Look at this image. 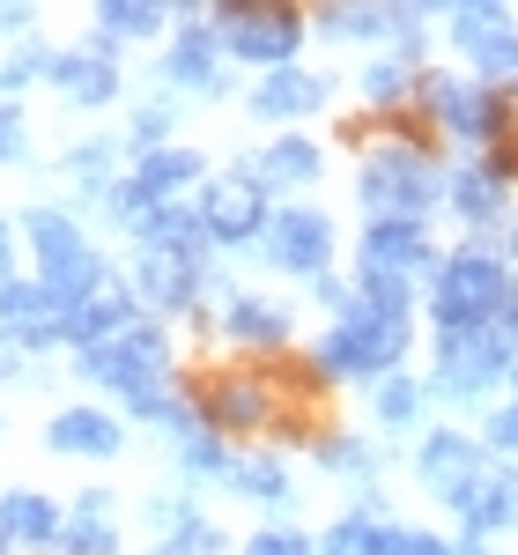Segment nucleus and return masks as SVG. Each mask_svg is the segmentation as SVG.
<instances>
[{
  "label": "nucleus",
  "mask_w": 518,
  "mask_h": 555,
  "mask_svg": "<svg viewBox=\"0 0 518 555\" xmlns=\"http://www.w3.org/2000/svg\"><path fill=\"white\" fill-rule=\"evenodd\" d=\"M178 452H185V474H193V481H237V460L222 452L216 429H185Z\"/></svg>",
  "instance_id": "28"
},
{
  "label": "nucleus",
  "mask_w": 518,
  "mask_h": 555,
  "mask_svg": "<svg viewBox=\"0 0 518 555\" xmlns=\"http://www.w3.org/2000/svg\"><path fill=\"white\" fill-rule=\"evenodd\" d=\"M363 274L371 282H437V259H430V230L423 222H371L363 230Z\"/></svg>",
  "instance_id": "11"
},
{
  "label": "nucleus",
  "mask_w": 518,
  "mask_h": 555,
  "mask_svg": "<svg viewBox=\"0 0 518 555\" xmlns=\"http://www.w3.org/2000/svg\"><path fill=\"white\" fill-rule=\"evenodd\" d=\"M44 82H60L67 96H75V104H112V89H119V67H112V52H60Z\"/></svg>",
  "instance_id": "22"
},
{
  "label": "nucleus",
  "mask_w": 518,
  "mask_h": 555,
  "mask_svg": "<svg viewBox=\"0 0 518 555\" xmlns=\"http://www.w3.org/2000/svg\"><path fill=\"white\" fill-rule=\"evenodd\" d=\"M400 89H407V67H400V60H378V67L363 75V96H371V104H392Z\"/></svg>",
  "instance_id": "39"
},
{
  "label": "nucleus",
  "mask_w": 518,
  "mask_h": 555,
  "mask_svg": "<svg viewBox=\"0 0 518 555\" xmlns=\"http://www.w3.org/2000/svg\"><path fill=\"white\" fill-rule=\"evenodd\" d=\"M355 193H363L371 222H423V208L444 193V178H437V164L415 149V141H386V149L363 156Z\"/></svg>",
  "instance_id": "2"
},
{
  "label": "nucleus",
  "mask_w": 518,
  "mask_h": 555,
  "mask_svg": "<svg viewBox=\"0 0 518 555\" xmlns=\"http://www.w3.org/2000/svg\"><path fill=\"white\" fill-rule=\"evenodd\" d=\"M208 30L230 60H252V67H297V44H303V15L297 8H216Z\"/></svg>",
  "instance_id": "5"
},
{
  "label": "nucleus",
  "mask_w": 518,
  "mask_h": 555,
  "mask_svg": "<svg viewBox=\"0 0 518 555\" xmlns=\"http://www.w3.org/2000/svg\"><path fill=\"white\" fill-rule=\"evenodd\" d=\"M511 253H518V230H511Z\"/></svg>",
  "instance_id": "46"
},
{
  "label": "nucleus",
  "mask_w": 518,
  "mask_h": 555,
  "mask_svg": "<svg viewBox=\"0 0 518 555\" xmlns=\"http://www.w3.org/2000/svg\"><path fill=\"white\" fill-rule=\"evenodd\" d=\"M237 496H252V504H289V474L267 467V460H237V481H230Z\"/></svg>",
  "instance_id": "32"
},
{
  "label": "nucleus",
  "mask_w": 518,
  "mask_h": 555,
  "mask_svg": "<svg viewBox=\"0 0 518 555\" xmlns=\"http://www.w3.org/2000/svg\"><path fill=\"white\" fill-rule=\"evenodd\" d=\"M67 171L82 178L89 193H104V171H112V141H82V149L67 156Z\"/></svg>",
  "instance_id": "37"
},
{
  "label": "nucleus",
  "mask_w": 518,
  "mask_h": 555,
  "mask_svg": "<svg viewBox=\"0 0 518 555\" xmlns=\"http://www.w3.org/2000/svg\"><path fill=\"white\" fill-rule=\"evenodd\" d=\"M489 444H504V452H518V378H511V400L489 415Z\"/></svg>",
  "instance_id": "40"
},
{
  "label": "nucleus",
  "mask_w": 518,
  "mask_h": 555,
  "mask_svg": "<svg viewBox=\"0 0 518 555\" xmlns=\"http://www.w3.org/2000/svg\"><path fill=\"white\" fill-rule=\"evenodd\" d=\"M452 512H459V526H467L475 541H481V533H496V526H518V467H489Z\"/></svg>",
  "instance_id": "16"
},
{
  "label": "nucleus",
  "mask_w": 518,
  "mask_h": 555,
  "mask_svg": "<svg viewBox=\"0 0 518 555\" xmlns=\"http://www.w3.org/2000/svg\"><path fill=\"white\" fill-rule=\"evenodd\" d=\"M504 371H511V341H504L496 326H481V334H444V341H437V392H444V400H481Z\"/></svg>",
  "instance_id": "6"
},
{
  "label": "nucleus",
  "mask_w": 518,
  "mask_h": 555,
  "mask_svg": "<svg viewBox=\"0 0 518 555\" xmlns=\"http://www.w3.org/2000/svg\"><path fill=\"white\" fill-rule=\"evenodd\" d=\"M326 89L334 82L311 75V67H274V75L252 89V119H274V127H282V119H311V112L326 104Z\"/></svg>",
  "instance_id": "14"
},
{
  "label": "nucleus",
  "mask_w": 518,
  "mask_h": 555,
  "mask_svg": "<svg viewBox=\"0 0 518 555\" xmlns=\"http://www.w3.org/2000/svg\"><path fill=\"white\" fill-rule=\"evenodd\" d=\"M245 555H319L311 541H303L297 526H267V533H252V548Z\"/></svg>",
  "instance_id": "38"
},
{
  "label": "nucleus",
  "mask_w": 518,
  "mask_h": 555,
  "mask_svg": "<svg viewBox=\"0 0 518 555\" xmlns=\"http://www.w3.org/2000/svg\"><path fill=\"white\" fill-rule=\"evenodd\" d=\"M164 82L200 89V96H222V44L208 23H185V38L164 52Z\"/></svg>",
  "instance_id": "15"
},
{
  "label": "nucleus",
  "mask_w": 518,
  "mask_h": 555,
  "mask_svg": "<svg viewBox=\"0 0 518 555\" xmlns=\"http://www.w3.org/2000/svg\"><path fill=\"white\" fill-rule=\"evenodd\" d=\"M504 178H511V164H475V171L452 178L444 193H452V208L467 215V222H481V230H489V222L504 215Z\"/></svg>",
  "instance_id": "25"
},
{
  "label": "nucleus",
  "mask_w": 518,
  "mask_h": 555,
  "mask_svg": "<svg viewBox=\"0 0 518 555\" xmlns=\"http://www.w3.org/2000/svg\"><path fill=\"white\" fill-rule=\"evenodd\" d=\"M415 474H423V489H430V496L459 504L481 474H489V452H481V437H467V429H430V437H423V452H415Z\"/></svg>",
  "instance_id": "10"
},
{
  "label": "nucleus",
  "mask_w": 518,
  "mask_h": 555,
  "mask_svg": "<svg viewBox=\"0 0 518 555\" xmlns=\"http://www.w3.org/2000/svg\"><path fill=\"white\" fill-rule=\"evenodd\" d=\"M267 400H274V392H267V385L259 378H222L216 392H208V429H259L267 423Z\"/></svg>",
  "instance_id": "24"
},
{
  "label": "nucleus",
  "mask_w": 518,
  "mask_h": 555,
  "mask_svg": "<svg viewBox=\"0 0 518 555\" xmlns=\"http://www.w3.org/2000/svg\"><path fill=\"white\" fill-rule=\"evenodd\" d=\"M326 38H386V8H319Z\"/></svg>",
  "instance_id": "33"
},
{
  "label": "nucleus",
  "mask_w": 518,
  "mask_h": 555,
  "mask_svg": "<svg viewBox=\"0 0 518 555\" xmlns=\"http://www.w3.org/2000/svg\"><path fill=\"white\" fill-rule=\"evenodd\" d=\"M222 334L245 341V348H282V341H289V311H282V304H259V297H230Z\"/></svg>",
  "instance_id": "26"
},
{
  "label": "nucleus",
  "mask_w": 518,
  "mask_h": 555,
  "mask_svg": "<svg viewBox=\"0 0 518 555\" xmlns=\"http://www.w3.org/2000/svg\"><path fill=\"white\" fill-rule=\"evenodd\" d=\"M259 253L274 274H319L326 259H334V222L319 208H282L267 222V237H259Z\"/></svg>",
  "instance_id": "9"
},
{
  "label": "nucleus",
  "mask_w": 518,
  "mask_h": 555,
  "mask_svg": "<svg viewBox=\"0 0 518 555\" xmlns=\"http://www.w3.org/2000/svg\"><path fill=\"white\" fill-rule=\"evenodd\" d=\"M423 96H430L437 127L452 133V141H496V127H504V104L475 82H444L437 75V82H423Z\"/></svg>",
  "instance_id": "13"
},
{
  "label": "nucleus",
  "mask_w": 518,
  "mask_h": 555,
  "mask_svg": "<svg viewBox=\"0 0 518 555\" xmlns=\"http://www.w3.org/2000/svg\"><path fill=\"white\" fill-rule=\"evenodd\" d=\"M496 334H504V341L518 348V289H511V304H504V319H496Z\"/></svg>",
  "instance_id": "43"
},
{
  "label": "nucleus",
  "mask_w": 518,
  "mask_h": 555,
  "mask_svg": "<svg viewBox=\"0 0 518 555\" xmlns=\"http://www.w3.org/2000/svg\"><path fill=\"white\" fill-rule=\"evenodd\" d=\"M0 555H8V526H0Z\"/></svg>",
  "instance_id": "45"
},
{
  "label": "nucleus",
  "mask_w": 518,
  "mask_h": 555,
  "mask_svg": "<svg viewBox=\"0 0 518 555\" xmlns=\"http://www.w3.org/2000/svg\"><path fill=\"white\" fill-rule=\"evenodd\" d=\"M400 356H407V311H386V304H371L355 289L341 326L319 341V371L326 378H392Z\"/></svg>",
  "instance_id": "1"
},
{
  "label": "nucleus",
  "mask_w": 518,
  "mask_h": 555,
  "mask_svg": "<svg viewBox=\"0 0 518 555\" xmlns=\"http://www.w3.org/2000/svg\"><path fill=\"white\" fill-rule=\"evenodd\" d=\"M127 326H133V289H119V282L67 311V341L75 348H104L112 334H127Z\"/></svg>",
  "instance_id": "20"
},
{
  "label": "nucleus",
  "mask_w": 518,
  "mask_h": 555,
  "mask_svg": "<svg viewBox=\"0 0 518 555\" xmlns=\"http://www.w3.org/2000/svg\"><path fill=\"white\" fill-rule=\"evenodd\" d=\"M326 467L348 474V481H371V474H378V460H371V444H355V437H334V444H326Z\"/></svg>",
  "instance_id": "36"
},
{
  "label": "nucleus",
  "mask_w": 518,
  "mask_h": 555,
  "mask_svg": "<svg viewBox=\"0 0 518 555\" xmlns=\"http://www.w3.org/2000/svg\"><path fill=\"white\" fill-rule=\"evenodd\" d=\"M200 222H208V245H252L267 237V178L252 171H222L208 178V193H200Z\"/></svg>",
  "instance_id": "7"
},
{
  "label": "nucleus",
  "mask_w": 518,
  "mask_h": 555,
  "mask_svg": "<svg viewBox=\"0 0 518 555\" xmlns=\"http://www.w3.org/2000/svg\"><path fill=\"white\" fill-rule=\"evenodd\" d=\"M193 178H200V156H193V149H148L127 193L141 201V208H171V193H185Z\"/></svg>",
  "instance_id": "18"
},
{
  "label": "nucleus",
  "mask_w": 518,
  "mask_h": 555,
  "mask_svg": "<svg viewBox=\"0 0 518 555\" xmlns=\"http://www.w3.org/2000/svg\"><path fill=\"white\" fill-rule=\"evenodd\" d=\"M44 444L52 452H75V460H112L119 452V423L104 408H67V415H52Z\"/></svg>",
  "instance_id": "19"
},
{
  "label": "nucleus",
  "mask_w": 518,
  "mask_h": 555,
  "mask_svg": "<svg viewBox=\"0 0 518 555\" xmlns=\"http://www.w3.org/2000/svg\"><path fill=\"white\" fill-rule=\"evenodd\" d=\"M23 230H30V253H38V267H44V274H38L44 297L60 304V311H75V304H89L96 289H112V267L89 253V237L60 208H38Z\"/></svg>",
  "instance_id": "3"
},
{
  "label": "nucleus",
  "mask_w": 518,
  "mask_h": 555,
  "mask_svg": "<svg viewBox=\"0 0 518 555\" xmlns=\"http://www.w3.org/2000/svg\"><path fill=\"white\" fill-rule=\"evenodd\" d=\"M252 171L282 178V185H311V178H319V149H311V141H297V133H282V141H274V149L252 164Z\"/></svg>",
  "instance_id": "29"
},
{
  "label": "nucleus",
  "mask_w": 518,
  "mask_h": 555,
  "mask_svg": "<svg viewBox=\"0 0 518 555\" xmlns=\"http://www.w3.org/2000/svg\"><path fill=\"white\" fill-rule=\"evenodd\" d=\"M96 30H112V38H148V30H164V8H148V0H104V8H96Z\"/></svg>",
  "instance_id": "31"
},
{
  "label": "nucleus",
  "mask_w": 518,
  "mask_h": 555,
  "mask_svg": "<svg viewBox=\"0 0 518 555\" xmlns=\"http://www.w3.org/2000/svg\"><path fill=\"white\" fill-rule=\"evenodd\" d=\"M15 156H23V112L0 104V164H15Z\"/></svg>",
  "instance_id": "42"
},
{
  "label": "nucleus",
  "mask_w": 518,
  "mask_h": 555,
  "mask_svg": "<svg viewBox=\"0 0 518 555\" xmlns=\"http://www.w3.org/2000/svg\"><path fill=\"white\" fill-rule=\"evenodd\" d=\"M444 555H496V548H481V541H459V548H444Z\"/></svg>",
  "instance_id": "44"
},
{
  "label": "nucleus",
  "mask_w": 518,
  "mask_h": 555,
  "mask_svg": "<svg viewBox=\"0 0 518 555\" xmlns=\"http://www.w3.org/2000/svg\"><path fill=\"white\" fill-rule=\"evenodd\" d=\"M171 104H141V119H133V141H141V149H156V133H171Z\"/></svg>",
  "instance_id": "41"
},
{
  "label": "nucleus",
  "mask_w": 518,
  "mask_h": 555,
  "mask_svg": "<svg viewBox=\"0 0 518 555\" xmlns=\"http://www.w3.org/2000/svg\"><path fill=\"white\" fill-rule=\"evenodd\" d=\"M371 408H378L386 429H415L423 423V385L407 378V371H392V378H378V400H371Z\"/></svg>",
  "instance_id": "30"
},
{
  "label": "nucleus",
  "mask_w": 518,
  "mask_h": 555,
  "mask_svg": "<svg viewBox=\"0 0 518 555\" xmlns=\"http://www.w3.org/2000/svg\"><path fill=\"white\" fill-rule=\"evenodd\" d=\"M82 363V378L112 385V392H148V385H164V334L156 326H127V334H112L104 348H82L75 356Z\"/></svg>",
  "instance_id": "8"
},
{
  "label": "nucleus",
  "mask_w": 518,
  "mask_h": 555,
  "mask_svg": "<svg viewBox=\"0 0 518 555\" xmlns=\"http://www.w3.org/2000/svg\"><path fill=\"white\" fill-rule=\"evenodd\" d=\"M141 245L148 253H178V259H193L200 245H208V222H200V208H148V222H141Z\"/></svg>",
  "instance_id": "27"
},
{
  "label": "nucleus",
  "mask_w": 518,
  "mask_h": 555,
  "mask_svg": "<svg viewBox=\"0 0 518 555\" xmlns=\"http://www.w3.org/2000/svg\"><path fill=\"white\" fill-rule=\"evenodd\" d=\"M0 526H8V541H30V548H60V526L67 512L38 496V489H15V496H0Z\"/></svg>",
  "instance_id": "21"
},
{
  "label": "nucleus",
  "mask_w": 518,
  "mask_h": 555,
  "mask_svg": "<svg viewBox=\"0 0 518 555\" xmlns=\"http://www.w3.org/2000/svg\"><path fill=\"white\" fill-rule=\"evenodd\" d=\"M371 555H444V541H437V533H423V526H378Z\"/></svg>",
  "instance_id": "35"
},
{
  "label": "nucleus",
  "mask_w": 518,
  "mask_h": 555,
  "mask_svg": "<svg viewBox=\"0 0 518 555\" xmlns=\"http://www.w3.org/2000/svg\"><path fill=\"white\" fill-rule=\"evenodd\" d=\"M504 304H511V274H504V259H489V253L444 259L437 282H430V311H437L444 334H481V326H496Z\"/></svg>",
  "instance_id": "4"
},
{
  "label": "nucleus",
  "mask_w": 518,
  "mask_h": 555,
  "mask_svg": "<svg viewBox=\"0 0 518 555\" xmlns=\"http://www.w3.org/2000/svg\"><path fill=\"white\" fill-rule=\"evenodd\" d=\"M452 44L475 60L481 75H518V30H511V8L496 0H475V8H452Z\"/></svg>",
  "instance_id": "12"
},
{
  "label": "nucleus",
  "mask_w": 518,
  "mask_h": 555,
  "mask_svg": "<svg viewBox=\"0 0 518 555\" xmlns=\"http://www.w3.org/2000/svg\"><path fill=\"white\" fill-rule=\"evenodd\" d=\"M193 289H200V267L178 253H141V267H133V297L156 304V311H185Z\"/></svg>",
  "instance_id": "17"
},
{
  "label": "nucleus",
  "mask_w": 518,
  "mask_h": 555,
  "mask_svg": "<svg viewBox=\"0 0 518 555\" xmlns=\"http://www.w3.org/2000/svg\"><path fill=\"white\" fill-rule=\"evenodd\" d=\"M371 541H378V518L371 512H348L326 541H319V555H371Z\"/></svg>",
  "instance_id": "34"
},
{
  "label": "nucleus",
  "mask_w": 518,
  "mask_h": 555,
  "mask_svg": "<svg viewBox=\"0 0 518 555\" xmlns=\"http://www.w3.org/2000/svg\"><path fill=\"white\" fill-rule=\"evenodd\" d=\"M60 555H119V526H112V496H82L67 526H60Z\"/></svg>",
  "instance_id": "23"
}]
</instances>
